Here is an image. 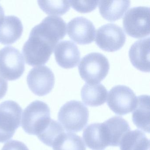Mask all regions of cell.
I'll return each mask as SVG.
<instances>
[{
	"mask_svg": "<svg viewBox=\"0 0 150 150\" xmlns=\"http://www.w3.org/2000/svg\"><path fill=\"white\" fill-rule=\"evenodd\" d=\"M130 60L134 67L142 71H150V37L139 39L129 50Z\"/></svg>",
	"mask_w": 150,
	"mask_h": 150,
	"instance_id": "cell-14",
	"label": "cell"
},
{
	"mask_svg": "<svg viewBox=\"0 0 150 150\" xmlns=\"http://www.w3.org/2000/svg\"><path fill=\"white\" fill-rule=\"evenodd\" d=\"M81 99L83 102L90 107H98L107 100L108 90L101 84L86 83L81 89Z\"/></svg>",
	"mask_w": 150,
	"mask_h": 150,
	"instance_id": "cell-19",
	"label": "cell"
},
{
	"mask_svg": "<svg viewBox=\"0 0 150 150\" xmlns=\"http://www.w3.org/2000/svg\"><path fill=\"white\" fill-rule=\"evenodd\" d=\"M150 96L141 95L137 97L136 106L132 110L133 123L139 129L150 132Z\"/></svg>",
	"mask_w": 150,
	"mask_h": 150,
	"instance_id": "cell-18",
	"label": "cell"
},
{
	"mask_svg": "<svg viewBox=\"0 0 150 150\" xmlns=\"http://www.w3.org/2000/svg\"><path fill=\"white\" fill-rule=\"evenodd\" d=\"M67 28L70 38L79 44H88L94 40L95 27L90 20L83 16L71 20L67 24Z\"/></svg>",
	"mask_w": 150,
	"mask_h": 150,
	"instance_id": "cell-12",
	"label": "cell"
},
{
	"mask_svg": "<svg viewBox=\"0 0 150 150\" xmlns=\"http://www.w3.org/2000/svg\"><path fill=\"white\" fill-rule=\"evenodd\" d=\"M50 110L45 103L35 100L23 110L22 127L29 135L38 136L50 121Z\"/></svg>",
	"mask_w": 150,
	"mask_h": 150,
	"instance_id": "cell-1",
	"label": "cell"
},
{
	"mask_svg": "<svg viewBox=\"0 0 150 150\" xmlns=\"http://www.w3.org/2000/svg\"><path fill=\"white\" fill-rule=\"evenodd\" d=\"M120 150H150V140L139 130L127 132L120 142Z\"/></svg>",
	"mask_w": 150,
	"mask_h": 150,
	"instance_id": "cell-21",
	"label": "cell"
},
{
	"mask_svg": "<svg viewBox=\"0 0 150 150\" xmlns=\"http://www.w3.org/2000/svg\"><path fill=\"white\" fill-rule=\"evenodd\" d=\"M53 150H86L82 138L72 132L62 133L52 146Z\"/></svg>",
	"mask_w": 150,
	"mask_h": 150,
	"instance_id": "cell-22",
	"label": "cell"
},
{
	"mask_svg": "<svg viewBox=\"0 0 150 150\" xmlns=\"http://www.w3.org/2000/svg\"><path fill=\"white\" fill-rule=\"evenodd\" d=\"M54 49L42 38L30 32L23 47L22 52L27 64L35 66L47 63Z\"/></svg>",
	"mask_w": 150,
	"mask_h": 150,
	"instance_id": "cell-6",
	"label": "cell"
},
{
	"mask_svg": "<svg viewBox=\"0 0 150 150\" xmlns=\"http://www.w3.org/2000/svg\"><path fill=\"white\" fill-rule=\"evenodd\" d=\"M38 6L46 13L62 16L70 9V1H38Z\"/></svg>",
	"mask_w": 150,
	"mask_h": 150,
	"instance_id": "cell-24",
	"label": "cell"
},
{
	"mask_svg": "<svg viewBox=\"0 0 150 150\" xmlns=\"http://www.w3.org/2000/svg\"><path fill=\"white\" fill-rule=\"evenodd\" d=\"M64 132V129L60 124L51 119L46 128L37 137L45 144L52 147L57 138Z\"/></svg>",
	"mask_w": 150,
	"mask_h": 150,
	"instance_id": "cell-23",
	"label": "cell"
},
{
	"mask_svg": "<svg viewBox=\"0 0 150 150\" xmlns=\"http://www.w3.org/2000/svg\"><path fill=\"white\" fill-rule=\"evenodd\" d=\"M126 35L123 29L114 23H108L96 31L95 42L103 50L115 52L120 50L125 43Z\"/></svg>",
	"mask_w": 150,
	"mask_h": 150,
	"instance_id": "cell-9",
	"label": "cell"
},
{
	"mask_svg": "<svg viewBox=\"0 0 150 150\" xmlns=\"http://www.w3.org/2000/svg\"><path fill=\"white\" fill-rule=\"evenodd\" d=\"M8 88V85L7 81L0 76V100L6 95Z\"/></svg>",
	"mask_w": 150,
	"mask_h": 150,
	"instance_id": "cell-27",
	"label": "cell"
},
{
	"mask_svg": "<svg viewBox=\"0 0 150 150\" xmlns=\"http://www.w3.org/2000/svg\"><path fill=\"white\" fill-rule=\"evenodd\" d=\"M150 8L146 6L130 8L124 16L123 26L131 37L141 38L150 34Z\"/></svg>",
	"mask_w": 150,
	"mask_h": 150,
	"instance_id": "cell-5",
	"label": "cell"
},
{
	"mask_svg": "<svg viewBox=\"0 0 150 150\" xmlns=\"http://www.w3.org/2000/svg\"><path fill=\"white\" fill-rule=\"evenodd\" d=\"M23 28L18 17L8 16L4 17L0 23V43L12 44L21 37Z\"/></svg>",
	"mask_w": 150,
	"mask_h": 150,
	"instance_id": "cell-16",
	"label": "cell"
},
{
	"mask_svg": "<svg viewBox=\"0 0 150 150\" xmlns=\"http://www.w3.org/2000/svg\"><path fill=\"white\" fill-rule=\"evenodd\" d=\"M89 110L81 102L71 100L59 110L58 119L67 131L78 132L87 124Z\"/></svg>",
	"mask_w": 150,
	"mask_h": 150,
	"instance_id": "cell-2",
	"label": "cell"
},
{
	"mask_svg": "<svg viewBox=\"0 0 150 150\" xmlns=\"http://www.w3.org/2000/svg\"><path fill=\"white\" fill-rule=\"evenodd\" d=\"M71 6L75 10L81 13L92 12L96 9L98 1H70Z\"/></svg>",
	"mask_w": 150,
	"mask_h": 150,
	"instance_id": "cell-25",
	"label": "cell"
},
{
	"mask_svg": "<svg viewBox=\"0 0 150 150\" xmlns=\"http://www.w3.org/2000/svg\"><path fill=\"white\" fill-rule=\"evenodd\" d=\"M99 11L108 21H114L121 19L130 6V1H99Z\"/></svg>",
	"mask_w": 150,
	"mask_h": 150,
	"instance_id": "cell-20",
	"label": "cell"
},
{
	"mask_svg": "<svg viewBox=\"0 0 150 150\" xmlns=\"http://www.w3.org/2000/svg\"><path fill=\"white\" fill-rule=\"evenodd\" d=\"M109 69L108 58L99 52L87 54L79 65L81 77L88 84H98L107 76Z\"/></svg>",
	"mask_w": 150,
	"mask_h": 150,
	"instance_id": "cell-3",
	"label": "cell"
},
{
	"mask_svg": "<svg viewBox=\"0 0 150 150\" xmlns=\"http://www.w3.org/2000/svg\"><path fill=\"white\" fill-rule=\"evenodd\" d=\"M27 81L29 88L35 94L44 96L49 94L54 87L55 76L48 67L40 66L30 71Z\"/></svg>",
	"mask_w": 150,
	"mask_h": 150,
	"instance_id": "cell-10",
	"label": "cell"
},
{
	"mask_svg": "<svg viewBox=\"0 0 150 150\" xmlns=\"http://www.w3.org/2000/svg\"><path fill=\"white\" fill-rule=\"evenodd\" d=\"M22 109L16 102L7 100L0 104V143L13 138L21 126Z\"/></svg>",
	"mask_w": 150,
	"mask_h": 150,
	"instance_id": "cell-4",
	"label": "cell"
},
{
	"mask_svg": "<svg viewBox=\"0 0 150 150\" xmlns=\"http://www.w3.org/2000/svg\"><path fill=\"white\" fill-rule=\"evenodd\" d=\"M1 150H29L27 146L21 141L12 140L7 142Z\"/></svg>",
	"mask_w": 150,
	"mask_h": 150,
	"instance_id": "cell-26",
	"label": "cell"
},
{
	"mask_svg": "<svg viewBox=\"0 0 150 150\" xmlns=\"http://www.w3.org/2000/svg\"><path fill=\"white\" fill-rule=\"evenodd\" d=\"M54 55L59 65L65 69L75 67L81 57L77 45L74 42L68 40L61 41L56 45Z\"/></svg>",
	"mask_w": 150,
	"mask_h": 150,
	"instance_id": "cell-13",
	"label": "cell"
},
{
	"mask_svg": "<svg viewBox=\"0 0 150 150\" xmlns=\"http://www.w3.org/2000/svg\"><path fill=\"white\" fill-rule=\"evenodd\" d=\"M102 123L110 146H119L123 137L130 131L128 122L121 117H113Z\"/></svg>",
	"mask_w": 150,
	"mask_h": 150,
	"instance_id": "cell-15",
	"label": "cell"
},
{
	"mask_svg": "<svg viewBox=\"0 0 150 150\" xmlns=\"http://www.w3.org/2000/svg\"><path fill=\"white\" fill-rule=\"evenodd\" d=\"M137 96L127 86H115L109 92L107 104L115 114L124 115L132 112L137 103Z\"/></svg>",
	"mask_w": 150,
	"mask_h": 150,
	"instance_id": "cell-8",
	"label": "cell"
},
{
	"mask_svg": "<svg viewBox=\"0 0 150 150\" xmlns=\"http://www.w3.org/2000/svg\"><path fill=\"white\" fill-rule=\"evenodd\" d=\"M82 136L86 145L92 150H103L109 146L102 123L89 125L84 130Z\"/></svg>",
	"mask_w": 150,
	"mask_h": 150,
	"instance_id": "cell-17",
	"label": "cell"
},
{
	"mask_svg": "<svg viewBox=\"0 0 150 150\" xmlns=\"http://www.w3.org/2000/svg\"><path fill=\"white\" fill-rule=\"evenodd\" d=\"M31 31L44 38L55 47L59 41L66 35V23L59 16H47Z\"/></svg>",
	"mask_w": 150,
	"mask_h": 150,
	"instance_id": "cell-11",
	"label": "cell"
},
{
	"mask_svg": "<svg viewBox=\"0 0 150 150\" xmlns=\"http://www.w3.org/2000/svg\"><path fill=\"white\" fill-rule=\"evenodd\" d=\"M5 16L4 9L1 5H0V23H1V21L3 20Z\"/></svg>",
	"mask_w": 150,
	"mask_h": 150,
	"instance_id": "cell-28",
	"label": "cell"
},
{
	"mask_svg": "<svg viewBox=\"0 0 150 150\" xmlns=\"http://www.w3.org/2000/svg\"><path fill=\"white\" fill-rule=\"evenodd\" d=\"M25 70V62L19 50L13 46H6L0 50V75L6 79H19Z\"/></svg>",
	"mask_w": 150,
	"mask_h": 150,
	"instance_id": "cell-7",
	"label": "cell"
}]
</instances>
